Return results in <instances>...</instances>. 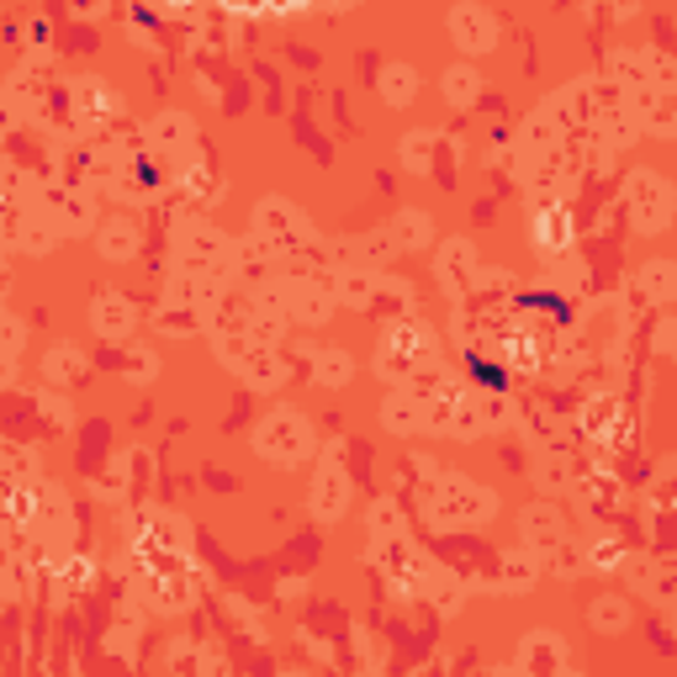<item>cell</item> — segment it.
Masks as SVG:
<instances>
[{
    "mask_svg": "<svg viewBox=\"0 0 677 677\" xmlns=\"http://www.w3.org/2000/svg\"><path fill=\"white\" fill-rule=\"evenodd\" d=\"M254 450H260L265 461H276V466L308 461V455H313V429H308L302 413H271V418L260 424V435H254Z\"/></svg>",
    "mask_w": 677,
    "mask_h": 677,
    "instance_id": "6da1fadb",
    "label": "cell"
},
{
    "mask_svg": "<svg viewBox=\"0 0 677 677\" xmlns=\"http://www.w3.org/2000/svg\"><path fill=\"white\" fill-rule=\"evenodd\" d=\"M630 206H636V228L640 234H662L673 217V191H667V180L662 175H645L640 170L636 180H630Z\"/></svg>",
    "mask_w": 677,
    "mask_h": 677,
    "instance_id": "7a4b0ae2",
    "label": "cell"
},
{
    "mask_svg": "<svg viewBox=\"0 0 677 677\" xmlns=\"http://www.w3.org/2000/svg\"><path fill=\"white\" fill-rule=\"evenodd\" d=\"M450 38L461 53H487L498 42V16L481 11V5H455L450 11Z\"/></svg>",
    "mask_w": 677,
    "mask_h": 677,
    "instance_id": "3957f363",
    "label": "cell"
},
{
    "mask_svg": "<svg viewBox=\"0 0 677 677\" xmlns=\"http://www.w3.org/2000/svg\"><path fill=\"white\" fill-rule=\"evenodd\" d=\"M254 234L271 243L276 254H286V249H297V239H308V223H302L286 201H265L260 217H254Z\"/></svg>",
    "mask_w": 677,
    "mask_h": 677,
    "instance_id": "277c9868",
    "label": "cell"
},
{
    "mask_svg": "<svg viewBox=\"0 0 677 677\" xmlns=\"http://www.w3.org/2000/svg\"><path fill=\"white\" fill-rule=\"evenodd\" d=\"M435 276H439V286H444V291L466 297V291H472V280H477V249H472L466 239H450L444 249H439Z\"/></svg>",
    "mask_w": 677,
    "mask_h": 677,
    "instance_id": "5b68a950",
    "label": "cell"
},
{
    "mask_svg": "<svg viewBox=\"0 0 677 677\" xmlns=\"http://www.w3.org/2000/svg\"><path fill=\"white\" fill-rule=\"evenodd\" d=\"M313 509H318L323 524H334V518L350 509V477L339 472V461H328L318 472V481H313Z\"/></svg>",
    "mask_w": 677,
    "mask_h": 677,
    "instance_id": "8992f818",
    "label": "cell"
},
{
    "mask_svg": "<svg viewBox=\"0 0 677 677\" xmlns=\"http://www.w3.org/2000/svg\"><path fill=\"white\" fill-rule=\"evenodd\" d=\"M133 318H138V313L127 308V297H117V291H101V302H96V313H90L101 339H127V334H133Z\"/></svg>",
    "mask_w": 677,
    "mask_h": 677,
    "instance_id": "52a82bcc",
    "label": "cell"
},
{
    "mask_svg": "<svg viewBox=\"0 0 677 677\" xmlns=\"http://www.w3.org/2000/svg\"><path fill=\"white\" fill-rule=\"evenodd\" d=\"M524 540H529V551H556V546H566L561 514H551L546 503H535V509L524 514Z\"/></svg>",
    "mask_w": 677,
    "mask_h": 677,
    "instance_id": "ba28073f",
    "label": "cell"
},
{
    "mask_svg": "<svg viewBox=\"0 0 677 677\" xmlns=\"http://www.w3.org/2000/svg\"><path fill=\"white\" fill-rule=\"evenodd\" d=\"M588 625L603 630V636H619L625 625H630V598L625 593H603L588 603Z\"/></svg>",
    "mask_w": 677,
    "mask_h": 677,
    "instance_id": "9c48e42d",
    "label": "cell"
},
{
    "mask_svg": "<svg viewBox=\"0 0 677 677\" xmlns=\"http://www.w3.org/2000/svg\"><path fill=\"white\" fill-rule=\"evenodd\" d=\"M535 243H540V254H566L572 223H566L561 206H540V217H535Z\"/></svg>",
    "mask_w": 677,
    "mask_h": 677,
    "instance_id": "30bf717a",
    "label": "cell"
},
{
    "mask_svg": "<svg viewBox=\"0 0 677 677\" xmlns=\"http://www.w3.org/2000/svg\"><path fill=\"white\" fill-rule=\"evenodd\" d=\"M424 418H429V408H424V402L413 398L408 387H402L398 398H387V408H381V424H387L392 435H408V429H418Z\"/></svg>",
    "mask_w": 677,
    "mask_h": 677,
    "instance_id": "8fae6325",
    "label": "cell"
},
{
    "mask_svg": "<svg viewBox=\"0 0 677 677\" xmlns=\"http://www.w3.org/2000/svg\"><path fill=\"white\" fill-rule=\"evenodd\" d=\"M429 239H435V228H429V217L418 206H402L398 217H392V243L398 249H424Z\"/></svg>",
    "mask_w": 677,
    "mask_h": 677,
    "instance_id": "7c38bea8",
    "label": "cell"
},
{
    "mask_svg": "<svg viewBox=\"0 0 677 677\" xmlns=\"http://www.w3.org/2000/svg\"><path fill=\"white\" fill-rule=\"evenodd\" d=\"M101 254H106V260H133V254H138V228H133L127 217H112V223L101 228Z\"/></svg>",
    "mask_w": 677,
    "mask_h": 677,
    "instance_id": "4fadbf2b",
    "label": "cell"
},
{
    "mask_svg": "<svg viewBox=\"0 0 677 677\" xmlns=\"http://www.w3.org/2000/svg\"><path fill=\"white\" fill-rule=\"evenodd\" d=\"M477 96H481V75L472 64H461V70L444 75V101L450 106H477Z\"/></svg>",
    "mask_w": 677,
    "mask_h": 677,
    "instance_id": "5bb4252c",
    "label": "cell"
},
{
    "mask_svg": "<svg viewBox=\"0 0 677 677\" xmlns=\"http://www.w3.org/2000/svg\"><path fill=\"white\" fill-rule=\"evenodd\" d=\"M154 143H160L164 154H170V149H191V143H197V127H191V117L170 112V117L154 122Z\"/></svg>",
    "mask_w": 677,
    "mask_h": 677,
    "instance_id": "9a60e30c",
    "label": "cell"
},
{
    "mask_svg": "<svg viewBox=\"0 0 677 677\" xmlns=\"http://www.w3.org/2000/svg\"><path fill=\"white\" fill-rule=\"evenodd\" d=\"M535 577H540V566L529 556V546H524V551H509V561H503V588H509V593H529Z\"/></svg>",
    "mask_w": 677,
    "mask_h": 677,
    "instance_id": "2e32d148",
    "label": "cell"
},
{
    "mask_svg": "<svg viewBox=\"0 0 677 677\" xmlns=\"http://www.w3.org/2000/svg\"><path fill=\"white\" fill-rule=\"evenodd\" d=\"M413 85H418V75H413L408 64H387V70H381V101H387V106H408V101H413Z\"/></svg>",
    "mask_w": 677,
    "mask_h": 677,
    "instance_id": "e0dca14e",
    "label": "cell"
},
{
    "mask_svg": "<svg viewBox=\"0 0 677 677\" xmlns=\"http://www.w3.org/2000/svg\"><path fill=\"white\" fill-rule=\"evenodd\" d=\"M313 371H318L323 387H344L350 376H355V360L344 355V350H318V360H313Z\"/></svg>",
    "mask_w": 677,
    "mask_h": 677,
    "instance_id": "ac0fdd59",
    "label": "cell"
},
{
    "mask_svg": "<svg viewBox=\"0 0 677 677\" xmlns=\"http://www.w3.org/2000/svg\"><path fill=\"white\" fill-rule=\"evenodd\" d=\"M85 371H90V365H85L80 350H53V355H48V376L64 381V387H70V376H80L85 381Z\"/></svg>",
    "mask_w": 677,
    "mask_h": 677,
    "instance_id": "d6986e66",
    "label": "cell"
},
{
    "mask_svg": "<svg viewBox=\"0 0 677 677\" xmlns=\"http://www.w3.org/2000/svg\"><path fill=\"white\" fill-rule=\"evenodd\" d=\"M588 566H598V572H614V566H625V546H619L614 535H603L598 546H588Z\"/></svg>",
    "mask_w": 677,
    "mask_h": 677,
    "instance_id": "ffe728a7",
    "label": "cell"
},
{
    "mask_svg": "<svg viewBox=\"0 0 677 677\" xmlns=\"http://www.w3.org/2000/svg\"><path fill=\"white\" fill-rule=\"evenodd\" d=\"M154 365H160L154 350H127V355H122V371H127V376H143V381L154 376Z\"/></svg>",
    "mask_w": 677,
    "mask_h": 677,
    "instance_id": "44dd1931",
    "label": "cell"
},
{
    "mask_svg": "<svg viewBox=\"0 0 677 677\" xmlns=\"http://www.w3.org/2000/svg\"><path fill=\"white\" fill-rule=\"evenodd\" d=\"M402 160H408V170H418V175H424V164H429V138H418V133H413V138L402 143Z\"/></svg>",
    "mask_w": 677,
    "mask_h": 677,
    "instance_id": "7402d4cb",
    "label": "cell"
},
{
    "mask_svg": "<svg viewBox=\"0 0 677 677\" xmlns=\"http://www.w3.org/2000/svg\"><path fill=\"white\" fill-rule=\"evenodd\" d=\"M371 529H376V535H398L402 524H398V514H392V503H376V514H371Z\"/></svg>",
    "mask_w": 677,
    "mask_h": 677,
    "instance_id": "603a6c76",
    "label": "cell"
},
{
    "mask_svg": "<svg viewBox=\"0 0 677 677\" xmlns=\"http://www.w3.org/2000/svg\"><path fill=\"white\" fill-rule=\"evenodd\" d=\"M667 350L677 355V323H667Z\"/></svg>",
    "mask_w": 677,
    "mask_h": 677,
    "instance_id": "cb8c5ba5",
    "label": "cell"
},
{
    "mask_svg": "<svg viewBox=\"0 0 677 677\" xmlns=\"http://www.w3.org/2000/svg\"><path fill=\"white\" fill-rule=\"evenodd\" d=\"M561 677H577V673H561Z\"/></svg>",
    "mask_w": 677,
    "mask_h": 677,
    "instance_id": "d4e9b609",
    "label": "cell"
}]
</instances>
